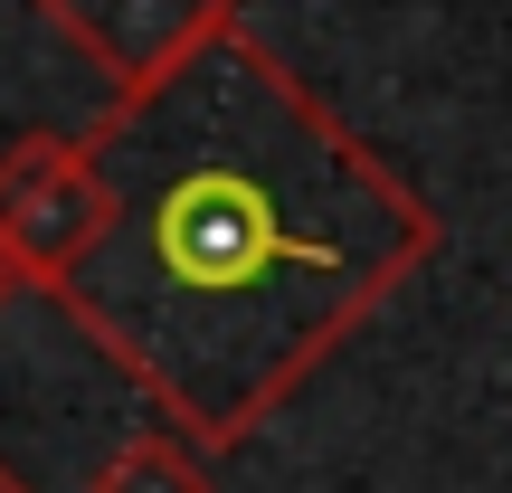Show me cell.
<instances>
[{"instance_id": "cell-1", "label": "cell", "mask_w": 512, "mask_h": 493, "mask_svg": "<svg viewBox=\"0 0 512 493\" xmlns=\"http://www.w3.org/2000/svg\"><path fill=\"white\" fill-rule=\"evenodd\" d=\"M105 228L48 294L200 456L247 446L446 247L399 181L256 29L86 133Z\"/></svg>"}, {"instance_id": "cell-2", "label": "cell", "mask_w": 512, "mask_h": 493, "mask_svg": "<svg viewBox=\"0 0 512 493\" xmlns=\"http://www.w3.org/2000/svg\"><path fill=\"white\" fill-rule=\"evenodd\" d=\"M105 228V171L86 133H19L0 152V266L19 294H57Z\"/></svg>"}, {"instance_id": "cell-3", "label": "cell", "mask_w": 512, "mask_h": 493, "mask_svg": "<svg viewBox=\"0 0 512 493\" xmlns=\"http://www.w3.org/2000/svg\"><path fill=\"white\" fill-rule=\"evenodd\" d=\"M29 10L114 86V105L171 86L190 57H209L228 29H247V0H29Z\"/></svg>"}, {"instance_id": "cell-4", "label": "cell", "mask_w": 512, "mask_h": 493, "mask_svg": "<svg viewBox=\"0 0 512 493\" xmlns=\"http://www.w3.org/2000/svg\"><path fill=\"white\" fill-rule=\"evenodd\" d=\"M86 493H219L209 484V456L190 437H171V427H143V437H124L105 465H95Z\"/></svg>"}, {"instance_id": "cell-5", "label": "cell", "mask_w": 512, "mask_h": 493, "mask_svg": "<svg viewBox=\"0 0 512 493\" xmlns=\"http://www.w3.org/2000/svg\"><path fill=\"white\" fill-rule=\"evenodd\" d=\"M0 493H38V484H29V475H19V465H10V456H0Z\"/></svg>"}, {"instance_id": "cell-6", "label": "cell", "mask_w": 512, "mask_h": 493, "mask_svg": "<svg viewBox=\"0 0 512 493\" xmlns=\"http://www.w3.org/2000/svg\"><path fill=\"white\" fill-rule=\"evenodd\" d=\"M10 294H19V285H10V266H0V313H10Z\"/></svg>"}]
</instances>
